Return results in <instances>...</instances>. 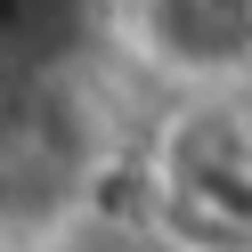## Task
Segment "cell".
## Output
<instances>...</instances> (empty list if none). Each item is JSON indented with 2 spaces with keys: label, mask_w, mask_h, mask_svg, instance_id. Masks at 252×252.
<instances>
[{
  "label": "cell",
  "mask_w": 252,
  "mask_h": 252,
  "mask_svg": "<svg viewBox=\"0 0 252 252\" xmlns=\"http://www.w3.org/2000/svg\"><path fill=\"white\" fill-rule=\"evenodd\" d=\"M106 171V114L73 73L0 82V236H49Z\"/></svg>",
  "instance_id": "6da1fadb"
},
{
  "label": "cell",
  "mask_w": 252,
  "mask_h": 252,
  "mask_svg": "<svg viewBox=\"0 0 252 252\" xmlns=\"http://www.w3.org/2000/svg\"><path fill=\"white\" fill-rule=\"evenodd\" d=\"M130 33L179 82H236V73H252V0H138Z\"/></svg>",
  "instance_id": "7a4b0ae2"
},
{
  "label": "cell",
  "mask_w": 252,
  "mask_h": 252,
  "mask_svg": "<svg viewBox=\"0 0 252 252\" xmlns=\"http://www.w3.org/2000/svg\"><path fill=\"white\" fill-rule=\"evenodd\" d=\"M98 0H0V82L17 73H73Z\"/></svg>",
  "instance_id": "3957f363"
},
{
  "label": "cell",
  "mask_w": 252,
  "mask_h": 252,
  "mask_svg": "<svg viewBox=\"0 0 252 252\" xmlns=\"http://www.w3.org/2000/svg\"><path fill=\"white\" fill-rule=\"evenodd\" d=\"M179 220H203L220 236H252V155L236 147H203V122L179 130Z\"/></svg>",
  "instance_id": "277c9868"
}]
</instances>
